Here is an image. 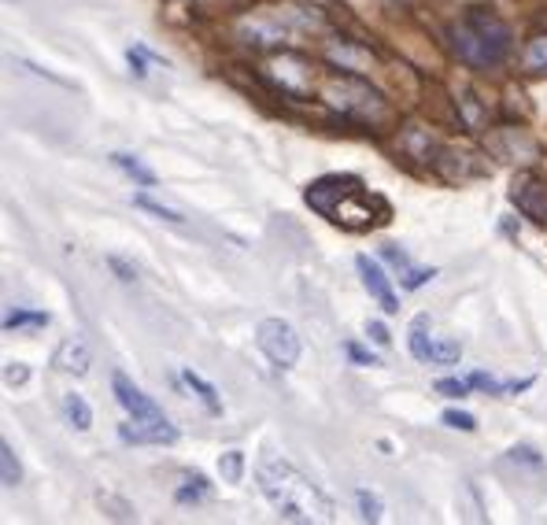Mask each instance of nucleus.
Here are the masks:
<instances>
[{
  "mask_svg": "<svg viewBox=\"0 0 547 525\" xmlns=\"http://www.w3.org/2000/svg\"><path fill=\"white\" fill-rule=\"evenodd\" d=\"M259 492L267 496V503L281 514V522H326L333 507L318 492L311 477H304L285 459H263L256 470Z\"/></svg>",
  "mask_w": 547,
  "mask_h": 525,
  "instance_id": "1",
  "label": "nucleus"
},
{
  "mask_svg": "<svg viewBox=\"0 0 547 525\" xmlns=\"http://www.w3.org/2000/svg\"><path fill=\"white\" fill-rule=\"evenodd\" d=\"M307 208H315L318 215H326L329 222H337L344 230H370L377 226L374 215V196H366L363 182L352 178V174H326L318 182L307 185Z\"/></svg>",
  "mask_w": 547,
  "mask_h": 525,
  "instance_id": "2",
  "label": "nucleus"
},
{
  "mask_svg": "<svg viewBox=\"0 0 547 525\" xmlns=\"http://www.w3.org/2000/svg\"><path fill=\"white\" fill-rule=\"evenodd\" d=\"M451 41L459 60H466L470 67H499L503 56L511 52V30L492 12H470L451 30Z\"/></svg>",
  "mask_w": 547,
  "mask_h": 525,
  "instance_id": "3",
  "label": "nucleus"
},
{
  "mask_svg": "<svg viewBox=\"0 0 547 525\" xmlns=\"http://www.w3.org/2000/svg\"><path fill=\"white\" fill-rule=\"evenodd\" d=\"M256 344H259V352L281 370L296 367V363H300V352H304L300 333L292 330L285 318H263L256 330Z\"/></svg>",
  "mask_w": 547,
  "mask_h": 525,
  "instance_id": "4",
  "label": "nucleus"
},
{
  "mask_svg": "<svg viewBox=\"0 0 547 525\" xmlns=\"http://www.w3.org/2000/svg\"><path fill=\"white\" fill-rule=\"evenodd\" d=\"M329 100L337 104L341 111H348L352 119H381L385 115V100L377 89H370L363 78H341V82H333L329 86Z\"/></svg>",
  "mask_w": 547,
  "mask_h": 525,
  "instance_id": "5",
  "label": "nucleus"
},
{
  "mask_svg": "<svg viewBox=\"0 0 547 525\" xmlns=\"http://www.w3.org/2000/svg\"><path fill=\"white\" fill-rule=\"evenodd\" d=\"M111 392H115L119 407L130 418H134V422H148V418H167V415H163V407H159L152 396H145V392L137 389L134 381L126 378L122 370H115V374H111Z\"/></svg>",
  "mask_w": 547,
  "mask_h": 525,
  "instance_id": "6",
  "label": "nucleus"
},
{
  "mask_svg": "<svg viewBox=\"0 0 547 525\" xmlns=\"http://www.w3.org/2000/svg\"><path fill=\"white\" fill-rule=\"evenodd\" d=\"M267 78L285 93V97H307L311 93V71L300 56H278L267 67Z\"/></svg>",
  "mask_w": 547,
  "mask_h": 525,
  "instance_id": "7",
  "label": "nucleus"
},
{
  "mask_svg": "<svg viewBox=\"0 0 547 525\" xmlns=\"http://www.w3.org/2000/svg\"><path fill=\"white\" fill-rule=\"evenodd\" d=\"M511 200L518 204L525 219H533L536 226H547V185L533 174H518L511 185Z\"/></svg>",
  "mask_w": 547,
  "mask_h": 525,
  "instance_id": "8",
  "label": "nucleus"
},
{
  "mask_svg": "<svg viewBox=\"0 0 547 525\" xmlns=\"http://www.w3.org/2000/svg\"><path fill=\"white\" fill-rule=\"evenodd\" d=\"M355 270H359V278H363V289H366V293H370L377 300V304H381V311H385V315H396V311H400V300H396V293H392L389 274L377 267V263L370 256H359V259H355Z\"/></svg>",
  "mask_w": 547,
  "mask_h": 525,
  "instance_id": "9",
  "label": "nucleus"
},
{
  "mask_svg": "<svg viewBox=\"0 0 547 525\" xmlns=\"http://www.w3.org/2000/svg\"><path fill=\"white\" fill-rule=\"evenodd\" d=\"M119 437L126 444H174L178 429L171 426V418H148V422H126V426H119Z\"/></svg>",
  "mask_w": 547,
  "mask_h": 525,
  "instance_id": "10",
  "label": "nucleus"
},
{
  "mask_svg": "<svg viewBox=\"0 0 547 525\" xmlns=\"http://www.w3.org/2000/svg\"><path fill=\"white\" fill-rule=\"evenodd\" d=\"M52 363L63 370V374H74V378H86L89 367H93V352H89V344L82 337H67V341L56 348L52 355Z\"/></svg>",
  "mask_w": 547,
  "mask_h": 525,
  "instance_id": "11",
  "label": "nucleus"
},
{
  "mask_svg": "<svg viewBox=\"0 0 547 525\" xmlns=\"http://www.w3.org/2000/svg\"><path fill=\"white\" fill-rule=\"evenodd\" d=\"M244 45H256V49H270V45H281L285 41V30H278L274 23H263V19H252V23H241Z\"/></svg>",
  "mask_w": 547,
  "mask_h": 525,
  "instance_id": "12",
  "label": "nucleus"
},
{
  "mask_svg": "<svg viewBox=\"0 0 547 525\" xmlns=\"http://www.w3.org/2000/svg\"><path fill=\"white\" fill-rule=\"evenodd\" d=\"M63 418H67L78 433L93 429V407H89L86 396H78V392H67V396H63Z\"/></svg>",
  "mask_w": 547,
  "mask_h": 525,
  "instance_id": "13",
  "label": "nucleus"
},
{
  "mask_svg": "<svg viewBox=\"0 0 547 525\" xmlns=\"http://www.w3.org/2000/svg\"><path fill=\"white\" fill-rule=\"evenodd\" d=\"M426 326H429V318L418 315L411 322V333H407V348H411V355L418 363H429V348H433V337L426 333Z\"/></svg>",
  "mask_w": 547,
  "mask_h": 525,
  "instance_id": "14",
  "label": "nucleus"
},
{
  "mask_svg": "<svg viewBox=\"0 0 547 525\" xmlns=\"http://www.w3.org/2000/svg\"><path fill=\"white\" fill-rule=\"evenodd\" d=\"M185 385H189V389H193L196 396L204 400V407L211 411V415H219V411H222V400H219V389H215L211 381H204L200 374H196V370H185Z\"/></svg>",
  "mask_w": 547,
  "mask_h": 525,
  "instance_id": "15",
  "label": "nucleus"
},
{
  "mask_svg": "<svg viewBox=\"0 0 547 525\" xmlns=\"http://www.w3.org/2000/svg\"><path fill=\"white\" fill-rule=\"evenodd\" d=\"M111 163H115L122 174H130L137 185H156V174L148 171V167L137 156H130V152H115V156H111Z\"/></svg>",
  "mask_w": 547,
  "mask_h": 525,
  "instance_id": "16",
  "label": "nucleus"
},
{
  "mask_svg": "<svg viewBox=\"0 0 547 525\" xmlns=\"http://www.w3.org/2000/svg\"><path fill=\"white\" fill-rule=\"evenodd\" d=\"M19 481H23V466L15 459V448L4 440V444H0V485H4V489H15Z\"/></svg>",
  "mask_w": 547,
  "mask_h": 525,
  "instance_id": "17",
  "label": "nucleus"
},
{
  "mask_svg": "<svg viewBox=\"0 0 547 525\" xmlns=\"http://www.w3.org/2000/svg\"><path fill=\"white\" fill-rule=\"evenodd\" d=\"M326 56H329L333 63H341V71L363 74V67H366V52L352 49V45H329Z\"/></svg>",
  "mask_w": 547,
  "mask_h": 525,
  "instance_id": "18",
  "label": "nucleus"
},
{
  "mask_svg": "<svg viewBox=\"0 0 547 525\" xmlns=\"http://www.w3.org/2000/svg\"><path fill=\"white\" fill-rule=\"evenodd\" d=\"M97 503L104 507L108 518H115V522H134L137 518L134 503H126L122 496H115V492H97Z\"/></svg>",
  "mask_w": 547,
  "mask_h": 525,
  "instance_id": "19",
  "label": "nucleus"
},
{
  "mask_svg": "<svg viewBox=\"0 0 547 525\" xmlns=\"http://www.w3.org/2000/svg\"><path fill=\"white\" fill-rule=\"evenodd\" d=\"M525 71H533V74H547V34L533 37L529 45H525Z\"/></svg>",
  "mask_w": 547,
  "mask_h": 525,
  "instance_id": "20",
  "label": "nucleus"
},
{
  "mask_svg": "<svg viewBox=\"0 0 547 525\" xmlns=\"http://www.w3.org/2000/svg\"><path fill=\"white\" fill-rule=\"evenodd\" d=\"M462 355V344L451 341V337H433V348H429V363H440V367H451L459 363Z\"/></svg>",
  "mask_w": 547,
  "mask_h": 525,
  "instance_id": "21",
  "label": "nucleus"
},
{
  "mask_svg": "<svg viewBox=\"0 0 547 525\" xmlns=\"http://www.w3.org/2000/svg\"><path fill=\"white\" fill-rule=\"evenodd\" d=\"M211 496V485H207L204 474H185L182 489H178V503H200Z\"/></svg>",
  "mask_w": 547,
  "mask_h": 525,
  "instance_id": "22",
  "label": "nucleus"
},
{
  "mask_svg": "<svg viewBox=\"0 0 547 525\" xmlns=\"http://www.w3.org/2000/svg\"><path fill=\"white\" fill-rule=\"evenodd\" d=\"M355 507H359V518L363 522H381V514H385V503H381V496L370 489H359L355 492Z\"/></svg>",
  "mask_w": 547,
  "mask_h": 525,
  "instance_id": "23",
  "label": "nucleus"
},
{
  "mask_svg": "<svg viewBox=\"0 0 547 525\" xmlns=\"http://www.w3.org/2000/svg\"><path fill=\"white\" fill-rule=\"evenodd\" d=\"M219 474L226 485H241L244 477V452H226L219 455Z\"/></svg>",
  "mask_w": 547,
  "mask_h": 525,
  "instance_id": "24",
  "label": "nucleus"
},
{
  "mask_svg": "<svg viewBox=\"0 0 547 525\" xmlns=\"http://www.w3.org/2000/svg\"><path fill=\"white\" fill-rule=\"evenodd\" d=\"M134 204H137L141 211H148V215H156L159 222H171V226H182V222H185L174 208H163V204H156V200H148V196H134Z\"/></svg>",
  "mask_w": 547,
  "mask_h": 525,
  "instance_id": "25",
  "label": "nucleus"
},
{
  "mask_svg": "<svg viewBox=\"0 0 547 525\" xmlns=\"http://www.w3.org/2000/svg\"><path fill=\"white\" fill-rule=\"evenodd\" d=\"M23 326H49L45 311H12L4 318V330H23Z\"/></svg>",
  "mask_w": 547,
  "mask_h": 525,
  "instance_id": "26",
  "label": "nucleus"
},
{
  "mask_svg": "<svg viewBox=\"0 0 547 525\" xmlns=\"http://www.w3.org/2000/svg\"><path fill=\"white\" fill-rule=\"evenodd\" d=\"M440 422H444L448 429H459V433H474V429H477V418L470 415V411H455V407H451V411H444V415H440Z\"/></svg>",
  "mask_w": 547,
  "mask_h": 525,
  "instance_id": "27",
  "label": "nucleus"
},
{
  "mask_svg": "<svg viewBox=\"0 0 547 525\" xmlns=\"http://www.w3.org/2000/svg\"><path fill=\"white\" fill-rule=\"evenodd\" d=\"M433 274H437L433 267H407L400 274V289H407V293H411V289H422V285H426Z\"/></svg>",
  "mask_w": 547,
  "mask_h": 525,
  "instance_id": "28",
  "label": "nucleus"
},
{
  "mask_svg": "<svg viewBox=\"0 0 547 525\" xmlns=\"http://www.w3.org/2000/svg\"><path fill=\"white\" fill-rule=\"evenodd\" d=\"M366 337H370L374 344H381V348H389V344H392V333L385 330V322H377V318H370V322H366Z\"/></svg>",
  "mask_w": 547,
  "mask_h": 525,
  "instance_id": "29",
  "label": "nucleus"
},
{
  "mask_svg": "<svg viewBox=\"0 0 547 525\" xmlns=\"http://www.w3.org/2000/svg\"><path fill=\"white\" fill-rule=\"evenodd\" d=\"M474 389L470 381H455V378H444L437 381V392H444V396H466V392Z\"/></svg>",
  "mask_w": 547,
  "mask_h": 525,
  "instance_id": "30",
  "label": "nucleus"
},
{
  "mask_svg": "<svg viewBox=\"0 0 547 525\" xmlns=\"http://www.w3.org/2000/svg\"><path fill=\"white\" fill-rule=\"evenodd\" d=\"M108 267L119 274V281H137V267H130L122 256H108Z\"/></svg>",
  "mask_w": 547,
  "mask_h": 525,
  "instance_id": "31",
  "label": "nucleus"
},
{
  "mask_svg": "<svg viewBox=\"0 0 547 525\" xmlns=\"http://www.w3.org/2000/svg\"><path fill=\"white\" fill-rule=\"evenodd\" d=\"M381 256L389 259V263H392L396 270H400V274H403L407 267H411V259H407V252H400L396 245H385V248H381Z\"/></svg>",
  "mask_w": 547,
  "mask_h": 525,
  "instance_id": "32",
  "label": "nucleus"
},
{
  "mask_svg": "<svg viewBox=\"0 0 547 525\" xmlns=\"http://www.w3.org/2000/svg\"><path fill=\"white\" fill-rule=\"evenodd\" d=\"M26 378H30L26 363H8V367H4V381H8V385H26Z\"/></svg>",
  "mask_w": 547,
  "mask_h": 525,
  "instance_id": "33",
  "label": "nucleus"
},
{
  "mask_svg": "<svg viewBox=\"0 0 547 525\" xmlns=\"http://www.w3.org/2000/svg\"><path fill=\"white\" fill-rule=\"evenodd\" d=\"M514 463H518V459H522V463H529V466H544V459H540V455H536V448H529V444H522V448H514Z\"/></svg>",
  "mask_w": 547,
  "mask_h": 525,
  "instance_id": "34",
  "label": "nucleus"
},
{
  "mask_svg": "<svg viewBox=\"0 0 547 525\" xmlns=\"http://www.w3.org/2000/svg\"><path fill=\"white\" fill-rule=\"evenodd\" d=\"M348 355H352L355 363H363V367H377V359L370 352H363V348H359V344H348Z\"/></svg>",
  "mask_w": 547,
  "mask_h": 525,
  "instance_id": "35",
  "label": "nucleus"
},
{
  "mask_svg": "<svg viewBox=\"0 0 547 525\" xmlns=\"http://www.w3.org/2000/svg\"><path fill=\"white\" fill-rule=\"evenodd\" d=\"M403 4H407V0H403Z\"/></svg>",
  "mask_w": 547,
  "mask_h": 525,
  "instance_id": "36",
  "label": "nucleus"
}]
</instances>
